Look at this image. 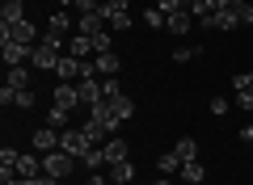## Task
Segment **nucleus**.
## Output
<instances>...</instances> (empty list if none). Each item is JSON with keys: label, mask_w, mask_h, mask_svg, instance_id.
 Returning a JSON list of instances; mask_svg holds the SVG:
<instances>
[{"label": "nucleus", "mask_w": 253, "mask_h": 185, "mask_svg": "<svg viewBox=\"0 0 253 185\" xmlns=\"http://www.w3.org/2000/svg\"><path fill=\"white\" fill-rule=\"evenodd\" d=\"M72 168H76V156H72V151H63V148H55V151L42 156V173L46 177H59V181H63Z\"/></svg>", "instance_id": "obj_1"}, {"label": "nucleus", "mask_w": 253, "mask_h": 185, "mask_svg": "<svg viewBox=\"0 0 253 185\" xmlns=\"http://www.w3.org/2000/svg\"><path fill=\"white\" fill-rule=\"evenodd\" d=\"M59 148H63V151H72V156L81 160L84 151L93 148V143H89V135H84L81 126H63V131H59Z\"/></svg>", "instance_id": "obj_2"}, {"label": "nucleus", "mask_w": 253, "mask_h": 185, "mask_svg": "<svg viewBox=\"0 0 253 185\" xmlns=\"http://www.w3.org/2000/svg\"><path fill=\"white\" fill-rule=\"evenodd\" d=\"M38 30L30 21H17V26H0V42H26V46H38Z\"/></svg>", "instance_id": "obj_3"}, {"label": "nucleus", "mask_w": 253, "mask_h": 185, "mask_svg": "<svg viewBox=\"0 0 253 185\" xmlns=\"http://www.w3.org/2000/svg\"><path fill=\"white\" fill-rule=\"evenodd\" d=\"M76 93H81V106H97V101H106V93H101V76L76 80Z\"/></svg>", "instance_id": "obj_4"}, {"label": "nucleus", "mask_w": 253, "mask_h": 185, "mask_svg": "<svg viewBox=\"0 0 253 185\" xmlns=\"http://www.w3.org/2000/svg\"><path fill=\"white\" fill-rule=\"evenodd\" d=\"M0 55H4L9 68H21V63L34 59V46H26V42H0Z\"/></svg>", "instance_id": "obj_5"}, {"label": "nucleus", "mask_w": 253, "mask_h": 185, "mask_svg": "<svg viewBox=\"0 0 253 185\" xmlns=\"http://www.w3.org/2000/svg\"><path fill=\"white\" fill-rule=\"evenodd\" d=\"M89 118H93V122H97L106 135H114V131H118V114L110 110V101H97V106H89Z\"/></svg>", "instance_id": "obj_6"}, {"label": "nucleus", "mask_w": 253, "mask_h": 185, "mask_svg": "<svg viewBox=\"0 0 253 185\" xmlns=\"http://www.w3.org/2000/svg\"><path fill=\"white\" fill-rule=\"evenodd\" d=\"M55 76H59V84H72V80L84 76V68H81V59H76V55H59V68H55Z\"/></svg>", "instance_id": "obj_7"}, {"label": "nucleus", "mask_w": 253, "mask_h": 185, "mask_svg": "<svg viewBox=\"0 0 253 185\" xmlns=\"http://www.w3.org/2000/svg\"><path fill=\"white\" fill-rule=\"evenodd\" d=\"M194 26H199V21H194V13H190V9H177V13H169V17H165V30H173L177 38L190 34Z\"/></svg>", "instance_id": "obj_8"}, {"label": "nucleus", "mask_w": 253, "mask_h": 185, "mask_svg": "<svg viewBox=\"0 0 253 185\" xmlns=\"http://www.w3.org/2000/svg\"><path fill=\"white\" fill-rule=\"evenodd\" d=\"M30 68H38V72H55V68H59V51H51L46 42H38V46H34V59H30Z\"/></svg>", "instance_id": "obj_9"}, {"label": "nucleus", "mask_w": 253, "mask_h": 185, "mask_svg": "<svg viewBox=\"0 0 253 185\" xmlns=\"http://www.w3.org/2000/svg\"><path fill=\"white\" fill-rule=\"evenodd\" d=\"M101 30H106V17H101V9H97V13H81V21H76V34L97 38Z\"/></svg>", "instance_id": "obj_10"}, {"label": "nucleus", "mask_w": 253, "mask_h": 185, "mask_svg": "<svg viewBox=\"0 0 253 185\" xmlns=\"http://www.w3.org/2000/svg\"><path fill=\"white\" fill-rule=\"evenodd\" d=\"M55 148H59V131H55V126L34 131V151H38V156H46V151H55Z\"/></svg>", "instance_id": "obj_11"}, {"label": "nucleus", "mask_w": 253, "mask_h": 185, "mask_svg": "<svg viewBox=\"0 0 253 185\" xmlns=\"http://www.w3.org/2000/svg\"><path fill=\"white\" fill-rule=\"evenodd\" d=\"M0 21H4V26L26 21V4H21V0H4V4H0Z\"/></svg>", "instance_id": "obj_12"}, {"label": "nucleus", "mask_w": 253, "mask_h": 185, "mask_svg": "<svg viewBox=\"0 0 253 185\" xmlns=\"http://www.w3.org/2000/svg\"><path fill=\"white\" fill-rule=\"evenodd\" d=\"M101 151H106V160H110V164H118V160H126V156H131V143H126V139H114V135H110Z\"/></svg>", "instance_id": "obj_13"}, {"label": "nucleus", "mask_w": 253, "mask_h": 185, "mask_svg": "<svg viewBox=\"0 0 253 185\" xmlns=\"http://www.w3.org/2000/svg\"><path fill=\"white\" fill-rule=\"evenodd\" d=\"M93 68H97V76H101V80H106V76H118V55H114V51L93 55Z\"/></svg>", "instance_id": "obj_14"}, {"label": "nucleus", "mask_w": 253, "mask_h": 185, "mask_svg": "<svg viewBox=\"0 0 253 185\" xmlns=\"http://www.w3.org/2000/svg\"><path fill=\"white\" fill-rule=\"evenodd\" d=\"M110 30H131V9H101Z\"/></svg>", "instance_id": "obj_15"}, {"label": "nucleus", "mask_w": 253, "mask_h": 185, "mask_svg": "<svg viewBox=\"0 0 253 185\" xmlns=\"http://www.w3.org/2000/svg\"><path fill=\"white\" fill-rule=\"evenodd\" d=\"M55 106H63V110H76V106H81L76 84H59V88H55Z\"/></svg>", "instance_id": "obj_16"}, {"label": "nucleus", "mask_w": 253, "mask_h": 185, "mask_svg": "<svg viewBox=\"0 0 253 185\" xmlns=\"http://www.w3.org/2000/svg\"><path fill=\"white\" fill-rule=\"evenodd\" d=\"M110 181H114V185H131V181H135V168H131V160H118V164H110Z\"/></svg>", "instance_id": "obj_17"}, {"label": "nucleus", "mask_w": 253, "mask_h": 185, "mask_svg": "<svg viewBox=\"0 0 253 185\" xmlns=\"http://www.w3.org/2000/svg\"><path fill=\"white\" fill-rule=\"evenodd\" d=\"M110 110L118 114V122H126V118L135 114V101L126 97V93H118V97H110Z\"/></svg>", "instance_id": "obj_18"}, {"label": "nucleus", "mask_w": 253, "mask_h": 185, "mask_svg": "<svg viewBox=\"0 0 253 185\" xmlns=\"http://www.w3.org/2000/svg\"><path fill=\"white\" fill-rule=\"evenodd\" d=\"M68 26H72V17H68V9H55L51 17H46V30H51V34H68Z\"/></svg>", "instance_id": "obj_19"}, {"label": "nucleus", "mask_w": 253, "mask_h": 185, "mask_svg": "<svg viewBox=\"0 0 253 185\" xmlns=\"http://www.w3.org/2000/svg\"><path fill=\"white\" fill-rule=\"evenodd\" d=\"M241 21H236V13L232 9H219V13H211V30H236Z\"/></svg>", "instance_id": "obj_20"}, {"label": "nucleus", "mask_w": 253, "mask_h": 185, "mask_svg": "<svg viewBox=\"0 0 253 185\" xmlns=\"http://www.w3.org/2000/svg\"><path fill=\"white\" fill-rule=\"evenodd\" d=\"M68 55H76V59H89V55H93V38H84V34H76L72 42H68Z\"/></svg>", "instance_id": "obj_21"}, {"label": "nucleus", "mask_w": 253, "mask_h": 185, "mask_svg": "<svg viewBox=\"0 0 253 185\" xmlns=\"http://www.w3.org/2000/svg\"><path fill=\"white\" fill-rule=\"evenodd\" d=\"M81 164L89 168V173H101V164H110V160H106V151H101V148H89V151L81 156Z\"/></svg>", "instance_id": "obj_22"}, {"label": "nucleus", "mask_w": 253, "mask_h": 185, "mask_svg": "<svg viewBox=\"0 0 253 185\" xmlns=\"http://www.w3.org/2000/svg\"><path fill=\"white\" fill-rule=\"evenodd\" d=\"M181 177H186V185H199L203 177H207V168H203L199 160H186V164H181Z\"/></svg>", "instance_id": "obj_23"}, {"label": "nucleus", "mask_w": 253, "mask_h": 185, "mask_svg": "<svg viewBox=\"0 0 253 185\" xmlns=\"http://www.w3.org/2000/svg\"><path fill=\"white\" fill-rule=\"evenodd\" d=\"M9 88H30V68L21 63V68H9V80H4Z\"/></svg>", "instance_id": "obj_24"}, {"label": "nucleus", "mask_w": 253, "mask_h": 185, "mask_svg": "<svg viewBox=\"0 0 253 185\" xmlns=\"http://www.w3.org/2000/svg\"><path fill=\"white\" fill-rule=\"evenodd\" d=\"M68 118H72V110H63V106H51V110H46V126H55V131L68 126Z\"/></svg>", "instance_id": "obj_25"}, {"label": "nucleus", "mask_w": 253, "mask_h": 185, "mask_svg": "<svg viewBox=\"0 0 253 185\" xmlns=\"http://www.w3.org/2000/svg\"><path fill=\"white\" fill-rule=\"evenodd\" d=\"M156 168H161V177H169V173H177V168H181V156H177V151H165V156L156 160Z\"/></svg>", "instance_id": "obj_26"}, {"label": "nucleus", "mask_w": 253, "mask_h": 185, "mask_svg": "<svg viewBox=\"0 0 253 185\" xmlns=\"http://www.w3.org/2000/svg\"><path fill=\"white\" fill-rule=\"evenodd\" d=\"M173 151H177V156H181V164H186V160H194V156H199V143H194V139L186 135V139H177V148H173Z\"/></svg>", "instance_id": "obj_27"}, {"label": "nucleus", "mask_w": 253, "mask_h": 185, "mask_svg": "<svg viewBox=\"0 0 253 185\" xmlns=\"http://www.w3.org/2000/svg\"><path fill=\"white\" fill-rule=\"evenodd\" d=\"M232 13H236V21H245V26H253V4H249V0H241V4H232Z\"/></svg>", "instance_id": "obj_28"}, {"label": "nucleus", "mask_w": 253, "mask_h": 185, "mask_svg": "<svg viewBox=\"0 0 253 185\" xmlns=\"http://www.w3.org/2000/svg\"><path fill=\"white\" fill-rule=\"evenodd\" d=\"M101 93H106V101H110V97H118V93H123L118 76H106V80H101Z\"/></svg>", "instance_id": "obj_29"}, {"label": "nucleus", "mask_w": 253, "mask_h": 185, "mask_svg": "<svg viewBox=\"0 0 253 185\" xmlns=\"http://www.w3.org/2000/svg\"><path fill=\"white\" fill-rule=\"evenodd\" d=\"M34 93H30V88H17V101H13V106H17V110H34Z\"/></svg>", "instance_id": "obj_30"}, {"label": "nucleus", "mask_w": 253, "mask_h": 185, "mask_svg": "<svg viewBox=\"0 0 253 185\" xmlns=\"http://www.w3.org/2000/svg\"><path fill=\"white\" fill-rule=\"evenodd\" d=\"M144 26H152V30H165V13H161V9H148V13H144Z\"/></svg>", "instance_id": "obj_31"}, {"label": "nucleus", "mask_w": 253, "mask_h": 185, "mask_svg": "<svg viewBox=\"0 0 253 185\" xmlns=\"http://www.w3.org/2000/svg\"><path fill=\"white\" fill-rule=\"evenodd\" d=\"M173 59H177V63H190V59H199V46H177V51H173Z\"/></svg>", "instance_id": "obj_32"}, {"label": "nucleus", "mask_w": 253, "mask_h": 185, "mask_svg": "<svg viewBox=\"0 0 253 185\" xmlns=\"http://www.w3.org/2000/svg\"><path fill=\"white\" fill-rule=\"evenodd\" d=\"M232 88L241 93V88H253V72H236L232 76Z\"/></svg>", "instance_id": "obj_33"}, {"label": "nucleus", "mask_w": 253, "mask_h": 185, "mask_svg": "<svg viewBox=\"0 0 253 185\" xmlns=\"http://www.w3.org/2000/svg\"><path fill=\"white\" fill-rule=\"evenodd\" d=\"M236 106H241V110H249V114H253V88H241V93H236Z\"/></svg>", "instance_id": "obj_34"}, {"label": "nucleus", "mask_w": 253, "mask_h": 185, "mask_svg": "<svg viewBox=\"0 0 253 185\" xmlns=\"http://www.w3.org/2000/svg\"><path fill=\"white\" fill-rule=\"evenodd\" d=\"M106 51H110V34H106V30H101V34L93 38V55H106Z\"/></svg>", "instance_id": "obj_35"}, {"label": "nucleus", "mask_w": 253, "mask_h": 185, "mask_svg": "<svg viewBox=\"0 0 253 185\" xmlns=\"http://www.w3.org/2000/svg\"><path fill=\"white\" fill-rule=\"evenodd\" d=\"M156 9L169 17V13H177V9H181V0H156Z\"/></svg>", "instance_id": "obj_36"}, {"label": "nucleus", "mask_w": 253, "mask_h": 185, "mask_svg": "<svg viewBox=\"0 0 253 185\" xmlns=\"http://www.w3.org/2000/svg\"><path fill=\"white\" fill-rule=\"evenodd\" d=\"M211 114H228V97H211Z\"/></svg>", "instance_id": "obj_37"}, {"label": "nucleus", "mask_w": 253, "mask_h": 185, "mask_svg": "<svg viewBox=\"0 0 253 185\" xmlns=\"http://www.w3.org/2000/svg\"><path fill=\"white\" fill-rule=\"evenodd\" d=\"M207 4V13H219V9H228V0H203Z\"/></svg>", "instance_id": "obj_38"}, {"label": "nucleus", "mask_w": 253, "mask_h": 185, "mask_svg": "<svg viewBox=\"0 0 253 185\" xmlns=\"http://www.w3.org/2000/svg\"><path fill=\"white\" fill-rule=\"evenodd\" d=\"M131 0H101V9H126Z\"/></svg>", "instance_id": "obj_39"}, {"label": "nucleus", "mask_w": 253, "mask_h": 185, "mask_svg": "<svg viewBox=\"0 0 253 185\" xmlns=\"http://www.w3.org/2000/svg\"><path fill=\"white\" fill-rule=\"evenodd\" d=\"M34 185H59V177H46V173H42V177H38Z\"/></svg>", "instance_id": "obj_40"}, {"label": "nucleus", "mask_w": 253, "mask_h": 185, "mask_svg": "<svg viewBox=\"0 0 253 185\" xmlns=\"http://www.w3.org/2000/svg\"><path fill=\"white\" fill-rule=\"evenodd\" d=\"M89 185H106V177H101V173H93V177H89Z\"/></svg>", "instance_id": "obj_41"}, {"label": "nucleus", "mask_w": 253, "mask_h": 185, "mask_svg": "<svg viewBox=\"0 0 253 185\" xmlns=\"http://www.w3.org/2000/svg\"><path fill=\"white\" fill-rule=\"evenodd\" d=\"M55 4H59V9H72V4H76V0H55Z\"/></svg>", "instance_id": "obj_42"}, {"label": "nucleus", "mask_w": 253, "mask_h": 185, "mask_svg": "<svg viewBox=\"0 0 253 185\" xmlns=\"http://www.w3.org/2000/svg\"><path fill=\"white\" fill-rule=\"evenodd\" d=\"M152 185H173V181H169V177H156V181H152Z\"/></svg>", "instance_id": "obj_43"}, {"label": "nucleus", "mask_w": 253, "mask_h": 185, "mask_svg": "<svg viewBox=\"0 0 253 185\" xmlns=\"http://www.w3.org/2000/svg\"><path fill=\"white\" fill-rule=\"evenodd\" d=\"M13 185H34V181H26V177H17V181H13Z\"/></svg>", "instance_id": "obj_44"}, {"label": "nucleus", "mask_w": 253, "mask_h": 185, "mask_svg": "<svg viewBox=\"0 0 253 185\" xmlns=\"http://www.w3.org/2000/svg\"><path fill=\"white\" fill-rule=\"evenodd\" d=\"M232 4H241V0H228V9H232Z\"/></svg>", "instance_id": "obj_45"}, {"label": "nucleus", "mask_w": 253, "mask_h": 185, "mask_svg": "<svg viewBox=\"0 0 253 185\" xmlns=\"http://www.w3.org/2000/svg\"><path fill=\"white\" fill-rule=\"evenodd\" d=\"M131 185H144V181H131Z\"/></svg>", "instance_id": "obj_46"}, {"label": "nucleus", "mask_w": 253, "mask_h": 185, "mask_svg": "<svg viewBox=\"0 0 253 185\" xmlns=\"http://www.w3.org/2000/svg\"><path fill=\"white\" fill-rule=\"evenodd\" d=\"M249 30H253V26H249Z\"/></svg>", "instance_id": "obj_47"}]
</instances>
